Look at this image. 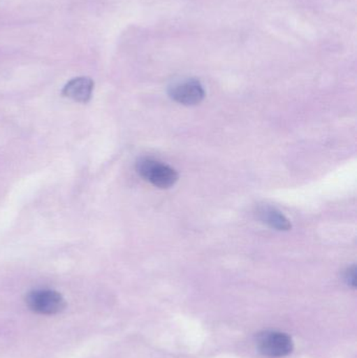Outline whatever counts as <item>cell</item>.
I'll return each instance as SVG.
<instances>
[{
	"mask_svg": "<svg viewBox=\"0 0 357 358\" xmlns=\"http://www.w3.org/2000/svg\"><path fill=\"white\" fill-rule=\"evenodd\" d=\"M25 303L31 313L46 317L59 315L66 307L62 294L50 288L31 290L27 294Z\"/></svg>",
	"mask_w": 357,
	"mask_h": 358,
	"instance_id": "cell-1",
	"label": "cell"
},
{
	"mask_svg": "<svg viewBox=\"0 0 357 358\" xmlns=\"http://www.w3.org/2000/svg\"><path fill=\"white\" fill-rule=\"evenodd\" d=\"M136 170L145 180L161 189H169L178 180L176 170L150 157L140 159L136 164Z\"/></svg>",
	"mask_w": 357,
	"mask_h": 358,
	"instance_id": "cell-2",
	"label": "cell"
},
{
	"mask_svg": "<svg viewBox=\"0 0 357 358\" xmlns=\"http://www.w3.org/2000/svg\"><path fill=\"white\" fill-rule=\"evenodd\" d=\"M260 353L268 357L280 358L291 355L293 343L291 336L279 331L262 332L257 338Z\"/></svg>",
	"mask_w": 357,
	"mask_h": 358,
	"instance_id": "cell-3",
	"label": "cell"
},
{
	"mask_svg": "<svg viewBox=\"0 0 357 358\" xmlns=\"http://www.w3.org/2000/svg\"><path fill=\"white\" fill-rule=\"evenodd\" d=\"M169 96L178 104L193 106L203 102L205 96V88L196 79H187L174 83L169 87Z\"/></svg>",
	"mask_w": 357,
	"mask_h": 358,
	"instance_id": "cell-4",
	"label": "cell"
},
{
	"mask_svg": "<svg viewBox=\"0 0 357 358\" xmlns=\"http://www.w3.org/2000/svg\"><path fill=\"white\" fill-rule=\"evenodd\" d=\"M94 86V81L90 78H75L64 86L62 94L75 102L87 103L92 99Z\"/></svg>",
	"mask_w": 357,
	"mask_h": 358,
	"instance_id": "cell-5",
	"label": "cell"
},
{
	"mask_svg": "<svg viewBox=\"0 0 357 358\" xmlns=\"http://www.w3.org/2000/svg\"><path fill=\"white\" fill-rule=\"evenodd\" d=\"M258 217L261 222L277 231H287L291 229V223L280 210L272 206H263L258 210Z\"/></svg>",
	"mask_w": 357,
	"mask_h": 358,
	"instance_id": "cell-6",
	"label": "cell"
},
{
	"mask_svg": "<svg viewBox=\"0 0 357 358\" xmlns=\"http://www.w3.org/2000/svg\"><path fill=\"white\" fill-rule=\"evenodd\" d=\"M344 279H345L346 283H347L348 285L356 287L357 279V268L356 265L347 268V271H345V275H344Z\"/></svg>",
	"mask_w": 357,
	"mask_h": 358,
	"instance_id": "cell-7",
	"label": "cell"
}]
</instances>
